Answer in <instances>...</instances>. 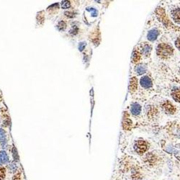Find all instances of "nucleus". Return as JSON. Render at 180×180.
Wrapping results in <instances>:
<instances>
[{"label":"nucleus","instance_id":"obj_17","mask_svg":"<svg viewBox=\"0 0 180 180\" xmlns=\"http://www.w3.org/2000/svg\"><path fill=\"white\" fill-rule=\"evenodd\" d=\"M66 28V23L64 21H61L58 24V29L59 30H64Z\"/></svg>","mask_w":180,"mask_h":180},{"label":"nucleus","instance_id":"obj_14","mask_svg":"<svg viewBox=\"0 0 180 180\" xmlns=\"http://www.w3.org/2000/svg\"><path fill=\"white\" fill-rule=\"evenodd\" d=\"M0 143L3 145L6 143V133L3 129H0Z\"/></svg>","mask_w":180,"mask_h":180},{"label":"nucleus","instance_id":"obj_11","mask_svg":"<svg viewBox=\"0 0 180 180\" xmlns=\"http://www.w3.org/2000/svg\"><path fill=\"white\" fill-rule=\"evenodd\" d=\"M171 15H172L173 19L179 23V9L177 8V9H175L174 10H173L171 12Z\"/></svg>","mask_w":180,"mask_h":180},{"label":"nucleus","instance_id":"obj_1","mask_svg":"<svg viewBox=\"0 0 180 180\" xmlns=\"http://www.w3.org/2000/svg\"><path fill=\"white\" fill-rule=\"evenodd\" d=\"M173 49L171 46L167 44H161L157 48V53L162 58H167L172 54Z\"/></svg>","mask_w":180,"mask_h":180},{"label":"nucleus","instance_id":"obj_20","mask_svg":"<svg viewBox=\"0 0 180 180\" xmlns=\"http://www.w3.org/2000/svg\"><path fill=\"white\" fill-rule=\"evenodd\" d=\"M87 10L90 11V12H92V16L96 17L97 15V11L95 9H94V8H88V9H87Z\"/></svg>","mask_w":180,"mask_h":180},{"label":"nucleus","instance_id":"obj_9","mask_svg":"<svg viewBox=\"0 0 180 180\" xmlns=\"http://www.w3.org/2000/svg\"><path fill=\"white\" fill-rule=\"evenodd\" d=\"M141 107L138 104H133L131 107V112L134 115H138L140 114Z\"/></svg>","mask_w":180,"mask_h":180},{"label":"nucleus","instance_id":"obj_4","mask_svg":"<svg viewBox=\"0 0 180 180\" xmlns=\"http://www.w3.org/2000/svg\"><path fill=\"white\" fill-rule=\"evenodd\" d=\"M140 84L144 88H149L152 86V81L148 77H143L140 79Z\"/></svg>","mask_w":180,"mask_h":180},{"label":"nucleus","instance_id":"obj_13","mask_svg":"<svg viewBox=\"0 0 180 180\" xmlns=\"http://www.w3.org/2000/svg\"><path fill=\"white\" fill-rule=\"evenodd\" d=\"M141 51L143 53V54H144L145 56H148L150 54V52H151V47L148 45L145 44L143 46V48H142Z\"/></svg>","mask_w":180,"mask_h":180},{"label":"nucleus","instance_id":"obj_8","mask_svg":"<svg viewBox=\"0 0 180 180\" xmlns=\"http://www.w3.org/2000/svg\"><path fill=\"white\" fill-rule=\"evenodd\" d=\"M123 128H124L125 130H129L131 129L132 128V122L129 118H125L123 119Z\"/></svg>","mask_w":180,"mask_h":180},{"label":"nucleus","instance_id":"obj_6","mask_svg":"<svg viewBox=\"0 0 180 180\" xmlns=\"http://www.w3.org/2000/svg\"><path fill=\"white\" fill-rule=\"evenodd\" d=\"M9 162V157L5 151H0V164L3 165Z\"/></svg>","mask_w":180,"mask_h":180},{"label":"nucleus","instance_id":"obj_15","mask_svg":"<svg viewBox=\"0 0 180 180\" xmlns=\"http://www.w3.org/2000/svg\"><path fill=\"white\" fill-rule=\"evenodd\" d=\"M140 56L138 52H134L133 53V56H132V61L133 63H137L140 61Z\"/></svg>","mask_w":180,"mask_h":180},{"label":"nucleus","instance_id":"obj_18","mask_svg":"<svg viewBox=\"0 0 180 180\" xmlns=\"http://www.w3.org/2000/svg\"><path fill=\"white\" fill-rule=\"evenodd\" d=\"M70 5H71V4H70V2H69V1H63L61 2V7L63 9H68L70 7Z\"/></svg>","mask_w":180,"mask_h":180},{"label":"nucleus","instance_id":"obj_7","mask_svg":"<svg viewBox=\"0 0 180 180\" xmlns=\"http://www.w3.org/2000/svg\"><path fill=\"white\" fill-rule=\"evenodd\" d=\"M138 87V80L136 77H133L130 79V90L131 92H135L137 89Z\"/></svg>","mask_w":180,"mask_h":180},{"label":"nucleus","instance_id":"obj_10","mask_svg":"<svg viewBox=\"0 0 180 180\" xmlns=\"http://www.w3.org/2000/svg\"><path fill=\"white\" fill-rule=\"evenodd\" d=\"M164 109H166V111H167V112H169V113H174V112H175V108H174V107L173 106L171 103H169V102H167L166 104H164Z\"/></svg>","mask_w":180,"mask_h":180},{"label":"nucleus","instance_id":"obj_12","mask_svg":"<svg viewBox=\"0 0 180 180\" xmlns=\"http://www.w3.org/2000/svg\"><path fill=\"white\" fill-rule=\"evenodd\" d=\"M136 71L138 74H144L146 71V66L145 65H138L136 66Z\"/></svg>","mask_w":180,"mask_h":180},{"label":"nucleus","instance_id":"obj_3","mask_svg":"<svg viewBox=\"0 0 180 180\" xmlns=\"http://www.w3.org/2000/svg\"><path fill=\"white\" fill-rule=\"evenodd\" d=\"M148 148V143L143 140H138L135 145V150L139 154H143V153L146 152Z\"/></svg>","mask_w":180,"mask_h":180},{"label":"nucleus","instance_id":"obj_21","mask_svg":"<svg viewBox=\"0 0 180 180\" xmlns=\"http://www.w3.org/2000/svg\"><path fill=\"white\" fill-rule=\"evenodd\" d=\"M65 15L66 17H70V18H73L74 16H75L74 13V12H65Z\"/></svg>","mask_w":180,"mask_h":180},{"label":"nucleus","instance_id":"obj_16","mask_svg":"<svg viewBox=\"0 0 180 180\" xmlns=\"http://www.w3.org/2000/svg\"><path fill=\"white\" fill-rule=\"evenodd\" d=\"M172 97L177 102H179V90H175L173 92Z\"/></svg>","mask_w":180,"mask_h":180},{"label":"nucleus","instance_id":"obj_2","mask_svg":"<svg viewBox=\"0 0 180 180\" xmlns=\"http://www.w3.org/2000/svg\"><path fill=\"white\" fill-rule=\"evenodd\" d=\"M156 14L159 19L166 26L169 27L171 26V27L173 26L172 24L171 23V22H170V21L169 20L168 18H167V15H166L165 14V11H164V9H162V8H159L156 10Z\"/></svg>","mask_w":180,"mask_h":180},{"label":"nucleus","instance_id":"obj_22","mask_svg":"<svg viewBox=\"0 0 180 180\" xmlns=\"http://www.w3.org/2000/svg\"><path fill=\"white\" fill-rule=\"evenodd\" d=\"M85 46H86V43H84V42H83V43H79V49L80 50H83L84 48H85Z\"/></svg>","mask_w":180,"mask_h":180},{"label":"nucleus","instance_id":"obj_23","mask_svg":"<svg viewBox=\"0 0 180 180\" xmlns=\"http://www.w3.org/2000/svg\"><path fill=\"white\" fill-rule=\"evenodd\" d=\"M9 167H10V169L12 170V171H15V170L17 169V166L15 164H11L10 166H9Z\"/></svg>","mask_w":180,"mask_h":180},{"label":"nucleus","instance_id":"obj_19","mask_svg":"<svg viewBox=\"0 0 180 180\" xmlns=\"http://www.w3.org/2000/svg\"><path fill=\"white\" fill-rule=\"evenodd\" d=\"M5 177V169L2 167H0V180H4Z\"/></svg>","mask_w":180,"mask_h":180},{"label":"nucleus","instance_id":"obj_5","mask_svg":"<svg viewBox=\"0 0 180 180\" xmlns=\"http://www.w3.org/2000/svg\"><path fill=\"white\" fill-rule=\"evenodd\" d=\"M159 36V31L157 30H152L151 31H149L148 33V39L150 41H154Z\"/></svg>","mask_w":180,"mask_h":180}]
</instances>
